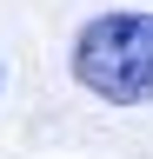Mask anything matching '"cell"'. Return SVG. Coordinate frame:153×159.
Listing matches in <instances>:
<instances>
[{"label": "cell", "mask_w": 153, "mask_h": 159, "mask_svg": "<svg viewBox=\"0 0 153 159\" xmlns=\"http://www.w3.org/2000/svg\"><path fill=\"white\" fill-rule=\"evenodd\" d=\"M67 73L100 106H153V13H93L67 47Z\"/></svg>", "instance_id": "cell-1"}, {"label": "cell", "mask_w": 153, "mask_h": 159, "mask_svg": "<svg viewBox=\"0 0 153 159\" xmlns=\"http://www.w3.org/2000/svg\"><path fill=\"white\" fill-rule=\"evenodd\" d=\"M0 86H7V60H0Z\"/></svg>", "instance_id": "cell-2"}]
</instances>
